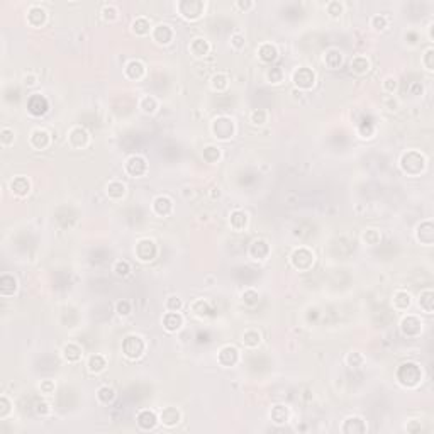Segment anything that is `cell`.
I'll use <instances>...</instances> for the list:
<instances>
[{
    "label": "cell",
    "mask_w": 434,
    "mask_h": 434,
    "mask_svg": "<svg viewBox=\"0 0 434 434\" xmlns=\"http://www.w3.org/2000/svg\"><path fill=\"white\" fill-rule=\"evenodd\" d=\"M116 312L119 314L121 317H127L129 314L132 312V307H131V302L129 300H119L116 304Z\"/></svg>",
    "instance_id": "cell-50"
},
{
    "label": "cell",
    "mask_w": 434,
    "mask_h": 434,
    "mask_svg": "<svg viewBox=\"0 0 434 434\" xmlns=\"http://www.w3.org/2000/svg\"><path fill=\"white\" fill-rule=\"evenodd\" d=\"M370 26L373 27L375 31H385L389 27V19L385 16H381V14H376V16L370 19Z\"/></svg>",
    "instance_id": "cell-46"
},
{
    "label": "cell",
    "mask_w": 434,
    "mask_h": 434,
    "mask_svg": "<svg viewBox=\"0 0 434 434\" xmlns=\"http://www.w3.org/2000/svg\"><path fill=\"white\" fill-rule=\"evenodd\" d=\"M397 88V80L394 76H389V78L383 80V90L387 93H394V90Z\"/></svg>",
    "instance_id": "cell-59"
},
{
    "label": "cell",
    "mask_w": 434,
    "mask_h": 434,
    "mask_svg": "<svg viewBox=\"0 0 434 434\" xmlns=\"http://www.w3.org/2000/svg\"><path fill=\"white\" fill-rule=\"evenodd\" d=\"M417 304H419V307H421L422 312L432 314V311H434V292H432V290L431 288L422 290L421 295H419Z\"/></svg>",
    "instance_id": "cell-29"
},
{
    "label": "cell",
    "mask_w": 434,
    "mask_h": 434,
    "mask_svg": "<svg viewBox=\"0 0 434 434\" xmlns=\"http://www.w3.org/2000/svg\"><path fill=\"white\" fill-rule=\"evenodd\" d=\"M400 166L407 175L416 176L419 173H422V170L426 168V158L417 151H407L402 155V160H400Z\"/></svg>",
    "instance_id": "cell-2"
},
{
    "label": "cell",
    "mask_w": 434,
    "mask_h": 434,
    "mask_svg": "<svg viewBox=\"0 0 434 434\" xmlns=\"http://www.w3.org/2000/svg\"><path fill=\"white\" fill-rule=\"evenodd\" d=\"M258 58L263 61V63H271L278 58V51H276V46L271 44V42H263L258 47Z\"/></svg>",
    "instance_id": "cell-25"
},
{
    "label": "cell",
    "mask_w": 434,
    "mask_h": 434,
    "mask_svg": "<svg viewBox=\"0 0 434 434\" xmlns=\"http://www.w3.org/2000/svg\"><path fill=\"white\" fill-rule=\"evenodd\" d=\"M102 17L106 19V21H109V22L116 21V19L119 17V11H117V7H114V6H106V7L102 9Z\"/></svg>",
    "instance_id": "cell-53"
},
{
    "label": "cell",
    "mask_w": 434,
    "mask_h": 434,
    "mask_svg": "<svg viewBox=\"0 0 434 434\" xmlns=\"http://www.w3.org/2000/svg\"><path fill=\"white\" fill-rule=\"evenodd\" d=\"M229 82V78H227V75H224V73H216L211 78V87L214 88V90H217V92H224V90L227 88V83Z\"/></svg>",
    "instance_id": "cell-43"
},
{
    "label": "cell",
    "mask_w": 434,
    "mask_h": 434,
    "mask_svg": "<svg viewBox=\"0 0 434 434\" xmlns=\"http://www.w3.org/2000/svg\"><path fill=\"white\" fill-rule=\"evenodd\" d=\"M47 109H50V104H47V100L39 93H32L29 100H27V111L36 117L44 116L47 112Z\"/></svg>",
    "instance_id": "cell-11"
},
{
    "label": "cell",
    "mask_w": 434,
    "mask_h": 434,
    "mask_svg": "<svg viewBox=\"0 0 434 434\" xmlns=\"http://www.w3.org/2000/svg\"><path fill=\"white\" fill-rule=\"evenodd\" d=\"M136 258L142 261V263H148V261H153L156 256V245L155 241L151 239H141L139 243L136 245Z\"/></svg>",
    "instance_id": "cell-9"
},
{
    "label": "cell",
    "mask_w": 434,
    "mask_h": 434,
    "mask_svg": "<svg viewBox=\"0 0 434 434\" xmlns=\"http://www.w3.org/2000/svg\"><path fill=\"white\" fill-rule=\"evenodd\" d=\"M83 356V351L82 348H80L78 345H75V343H68L65 348H63V358L66 361H70V363H76V361H80Z\"/></svg>",
    "instance_id": "cell-32"
},
{
    "label": "cell",
    "mask_w": 434,
    "mask_h": 434,
    "mask_svg": "<svg viewBox=\"0 0 434 434\" xmlns=\"http://www.w3.org/2000/svg\"><path fill=\"white\" fill-rule=\"evenodd\" d=\"M27 22L31 27H41L46 22V11L39 6H32L27 11Z\"/></svg>",
    "instance_id": "cell-18"
},
{
    "label": "cell",
    "mask_w": 434,
    "mask_h": 434,
    "mask_svg": "<svg viewBox=\"0 0 434 434\" xmlns=\"http://www.w3.org/2000/svg\"><path fill=\"white\" fill-rule=\"evenodd\" d=\"M253 6H255L253 2H237V4H236V7H237V9H243V11H246V9H251Z\"/></svg>",
    "instance_id": "cell-63"
},
{
    "label": "cell",
    "mask_w": 434,
    "mask_h": 434,
    "mask_svg": "<svg viewBox=\"0 0 434 434\" xmlns=\"http://www.w3.org/2000/svg\"><path fill=\"white\" fill-rule=\"evenodd\" d=\"M132 31L136 32L137 36H146L151 32V26H150V21L146 17H136L132 21Z\"/></svg>",
    "instance_id": "cell-39"
},
{
    "label": "cell",
    "mask_w": 434,
    "mask_h": 434,
    "mask_svg": "<svg viewBox=\"0 0 434 434\" xmlns=\"http://www.w3.org/2000/svg\"><path fill=\"white\" fill-rule=\"evenodd\" d=\"M392 304L397 311H407L412 304V297L409 292H404V290H397L392 297Z\"/></svg>",
    "instance_id": "cell-28"
},
{
    "label": "cell",
    "mask_w": 434,
    "mask_h": 434,
    "mask_svg": "<svg viewBox=\"0 0 434 434\" xmlns=\"http://www.w3.org/2000/svg\"><path fill=\"white\" fill-rule=\"evenodd\" d=\"M0 404H2V409H0V417H6L9 414V400H7V397H0Z\"/></svg>",
    "instance_id": "cell-62"
},
{
    "label": "cell",
    "mask_w": 434,
    "mask_h": 434,
    "mask_svg": "<svg viewBox=\"0 0 434 434\" xmlns=\"http://www.w3.org/2000/svg\"><path fill=\"white\" fill-rule=\"evenodd\" d=\"M11 190H12L14 195H17V197H26L31 190V183L26 176H16V178L11 182Z\"/></svg>",
    "instance_id": "cell-24"
},
{
    "label": "cell",
    "mask_w": 434,
    "mask_h": 434,
    "mask_svg": "<svg viewBox=\"0 0 434 434\" xmlns=\"http://www.w3.org/2000/svg\"><path fill=\"white\" fill-rule=\"evenodd\" d=\"M229 224H231V227L234 229V231H243V229H246L248 226V214L243 212V211H234L229 216Z\"/></svg>",
    "instance_id": "cell-34"
},
{
    "label": "cell",
    "mask_w": 434,
    "mask_h": 434,
    "mask_svg": "<svg viewBox=\"0 0 434 434\" xmlns=\"http://www.w3.org/2000/svg\"><path fill=\"white\" fill-rule=\"evenodd\" d=\"M266 78H268L270 83L278 85V83L283 80V71H282V68H270L268 71H266Z\"/></svg>",
    "instance_id": "cell-51"
},
{
    "label": "cell",
    "mask_w": 434,
    "mask_h": 434,
    "mask_svg": "<svg viewBox=\"0 0 434 434\" xmlns=\"http://www.w3.org/2000/svg\"><path fill=\"white\" fill-rule=\"evenodd\" d=\"M97 399H99V402L100 404H104V405H109V404H112L114 400H116V390H114L112 387H100L99 390H97Z\"/></svg>",
    "instance_id": "cell-40"
},
{
    "label": "cell",
    "mask_w": 434,
    "mask_h": 434,
    "mask_svg": "<svg viewBox=\"0 0 434 434\" xmlns=\"http://www.w3.org/2000/svg\"><path fill=\"white\" fill-rule=\"evenodd\" d=\"M158 416H156L153 411H148V409H142V411L137 412L136 416V422L142 431H150V429H155V426L158 424Z\"/></svg>",
    "instance_id": "cell-16"
},
{
    "label": "cell",
    "mask_w": 434,
    "mask_h": 434,
    "mask_svg": "<svg viewBox=\"0 0 434 434\" xmlns=\"http://www.w3.org/2000/svg\"><path fill=\"white\" fill-rule=\"evenodd\" d=\"M192 312L195 314V316H199V317H207V316H211V314H212V309H211V305L206 302V300L199 299V300H195V302L192 304Z\"/></svg>",
    "instance_id": "cell-41"
},
{
    "label": "cell",
    "mask_w": 434,
    "mask_h": 434,
    "mask_svg": "<svg viewBox=\"0 0 434 434\" xmlns=\"http://www.w3.org/2000/svg\"><path fill=\"white\" fill-rule=\"evenodd\" d=\"M114 273H116L117 276H127V275H131V265H129V261H126V260H119V261H116V265H114Z\"/></svg>",
    "instance_id": "cell-48"
},
{
    "label": "cell",
    "mask_w": 434,
    "mask_h": 434,
    "mask_svg": "<svg viewBox=\"0 0 434 434\" xmlns=\"http://www.w3.org/2000/svg\"><path fill=\"white\" fill-rule=\"evenodd\" d=\"M66 139H68V144L71 148H75V150H82V148L88 144L90 136L83 127H73V129H70Z\"/></svg>",
    "instance_id": "cell-13"
},
{
    "label": "cell",
    "mask_w": 434,
    "mask_h": 434,
    "mask_svg": "<svg viewBox=\"0 0 434 434\" xmlns=\"http://www.w3.org/2000/svg\"><path fill=\"white\" fill-rule=\"evenodd\" d=\"M24 80H26V85H34V83H36V82H34V80H36L34 76H26Z\"/></svg>",
    "instance_id": "cell-64"
},
{
    "label": "cell",
    "mask_w": 434,
    "mask_h": 434,
    "mask_svg": "<svg viewBox=\"0 0 434 434\" xmlns=\"http://www.w3.org/2000/svg\"><path fill=\"white\" fill-rule=\"evenodd\" d=\"M139 107H141V111L144 112V114H155L156 109H158V100H156L155 97H150V95H146V97L141 99Z\"/></svg>",
    "instance_id": "cell-42"
},
{
    "label": "cell",
    "mask_w": 434,
    "mask_h": 434,
    "mask_svg": "<svg viewBox=\"0 0 434 434\" xmlns=\"http://www.w3.org/2000/svg\"><path fill=\"white\" fill-rule=\"evenodd\" d=\"M183 307V302L180 297H175V295H171V297H168L165 300V309L166 312H180V309Z\"/></svg>",
    "instance_id": "cell-47"
},
{
    "label": "cell",
    "mask_w": 434,
    "mask_h": 434,
    "mask_svg": "<svg viewBox=\"0 0 434 434\" xmlns=\"http://www.w3.org/2000/svg\"><path fill=\"white\" fill-rule=\"evenodd\" d=\"M173 36H175V32L168 24H158V26L151 31L153 41L158 42V44H161V46L170 44V42L173 41Z\"/></svg>",
    "instance_id": "cell-12"
},
{
    "label": "cell",
    "mask_w": 434,
    "mask_h": 434,
    "mask_svg": "<svg viewBox=\"0 0 434 434\" xmlns=\"http://www.w3.org/2000/svg\"><path fill=\"white\" fill-rule=\"evenodd\" d=\"M0 141H2V146L7 148L12 144L14 141V132L11 129H7V127H4L2 132H0Z\"/></svg>",
    "instance_id": "cell-56"
},
{
    "label": "cell",
    "mask_w": 434,
    "mask_h": 434,
    "mask_svg": "<svg viewBox=\"0 0 434 434\" xmlns=\"http://www.w3.org/2000/svg\"><path fill=\"white\" fill-rule=\"evenodd\" d=\"M36 412L39 414V416H47V414L51 412V409H50V404L47 402H37L36 404Z\"/></svg>",
    "instance_id": "cell-61"
},
{
    "label": "cell",
    "mask_w": 434,
    "mask_h": 434,
    "mask_svg": "<svg viewBox=\"0 0 434 434\" xmlns=\"http://www.w3.org/2000/svg\"><path fill=\"white\" fill-rule=\"evenodd\" d=\"M176 7H178L182 17L188 19V21H195V19H199L202 16L204 9H206V4L200 2V0H183V2H180Z\"/></svg>",
    "instance_id": "cell-7"
},
{
    "label": "cell",
    "mask_w": 434,
    "mask_h": 434,
    "mask_svg": "<svg viewBox=\"0 0 434 434\" xmlns=\"http://www.w3.org/2000/svg\"><path fill=\"white\" fill-rule=\"evenodd\" d=\"M241 343L246 348H250V350H255V348H258V345L261 343V334L256 331V329H248V331H245V334H243Z\"/></svg>",
    "instance_id": "cell-35"
},
{
    "label": "cell",
    "mask_w": 434,
    "mask_h": 434,
    "mask_svg": "<svg viewBox=\"0 0 434 434\" xmlns=\"http://www.w3.org/2000/svg\"><path fill=\"white\" fill-rule=\"evenodd\" d=\"M294 85L300 90H311L314 85H316V73L311 68H297L292 75Z\"/></svg>",
    "instance_id": "cell-6"
},
{
    "label": "cell",
    "mask_w": 434,
    "mask_h": 434,
    "mask_svg": "<svg viewBox=\"0 0 434 434\" xmlns=\"http://www.w3.org/2000/svg\"><path fill=\"white\" fill-rule=\"evenodd\" d=\"M400 331H402L404 336L407 337H416L421 334L422 331V322L421 319L416 317V316H405L402 321H400Z\"/></svg>",
    "instance_id": "cell-10"
},
{
    "label": "cell",
    "mask_w": 434,
    "mask_h": 434,
    "mask_svg": "<svg viewBox=\"0 0 434 434\" xmlns=\"http://www.w3.org/2000/svg\"><path fill=\"white\" fill-rule=\"evenodd\" d=\"M241 299H243V302H245L246 305H250V307H253V305L258 304L260 295H258V292H256V290L248 288V290H245V292H243Z\"/></svg>",
    "instance_id": "cell-49"
},
{
    "label": "cell",
    "mask_w": 434,
    "mask_h": 434,
    "mask_svg": "<svg viewBox=\"0 0 434 434\" xmlns=\"http://www.w3.org/2000/svg\"><path fill=\"white\" fill-rule=\"evenodd\" d=\"M29 142L31 146L34 148L37 151H42L50 146L51 142V137H50V132L46 129H34L31 132V137H29Z\"/></svg>",
    "instance_id": "cell-17"
},
{
    "label": "cell",
    "mask_w": 434,
    "mask_h": 434,
    "mask_svg": "<svg viewBox=\"0 0 434 434\" xmlns=\"http://www.w3.org/2000/svg\"><path fill=\"white\" fill-rule=\"evenodd\" d=\"M346 361L351 368H360V366L365 363V358H363V355H360V353H350Z\"/></svg>",
    "instance_id": "cell-52"
},
{
    "label": "cell",
    "mask_w": 434,
    "mask_h": 434,
    "mask_svg": "<svg viewBox=\"0 0 434 434\" xmlns=\"http://www.w3.org/2000/svg\"><path fill=\"white\" fill-rule=\"evenodd\" d=\"M183 326V317L180 312H166L163 317V327L168 332H176Z\"/></svg>",
    "instance_id": "cell-22"
},
{
    "label": "cell",
    "mask_w": 434,
    "mask_h": 434,
    "mask_svg": "<svg viewBox=\"0 0 434 434\" xmlns=\"http://www.w3.org/2000/svg\"><path fill=\"white\" fill-rule=\"evenodd\" d=\"M343 432H365L366 431V424L361 417L358 416H353V417H348L345 424L341 427Z\"/></svg>",
    "instance_id": "cell-26"
},
{
    "label": "cell",
    "mask_w": 434,
    "mask_h": 434,
    "mask_svg": "<svg viewBox=\"0 0 434 434\" xmlns=\"http://www.w3.org/2000/svg\"><path fill=\"white\" fill-rule=\"evenodd\" d=\"M290 263L295 270L307 271L314 265V253L307 248H297L290 256Z\"/></svg>",
    "instance_id": "cell-4"
},
{
    "label": "cell",
    "mask_w": 434,
    "mask_h": 434,
    "mask_svg": "<svg viewBox=\"0 0 434 434\" xmlns=\"http://www.w3.org/2000/svg\"><path fill=\"white\" fill-rule=\"evenodd\" d=\"M270 416H271V421H273L275 424H285L288 421L290 412L285 405H275V407L271 409Z\"/></svg>",
    "instance_id": "cell-37"
},
{
    "label": "cell",
    "mask_w": 434,
    "mask_h": 434,
    "mask_svg": "<svg viewBox=\"0 0 434 434\" xmlns=\"http://www.w3.org/2000/svg\"><path fill=\"white\" fill-rule=\"evenodd\" d=\"M239 360V351L236 350L234 346L227 345V346H222L219 350V355H217V361L221 363L222 366H234Z\"/></svg>",
    "instance_id": "cell-14"
},
{
    "label": "cell",
    "mask_w": 434,
    "mask_h": 434,
    "mask_svg": "<svg viewBox=\"0 0 434 434\" xmlns=\"http://www.w3.org/2000/svg\"><path fill=\"white\" fill-rule=\"evenodd\" d=\"M432 56H434V50H432V47H427L426 53L422 55V65H424V68H426L427 71H432V70H434Z\"/></svg>",
    "instance_id": "cell-54"
},
{
    "label": "cell",
    "mask_w": 434,
    "mask_h": 434,
    "mask_svg": "<svg viewBox=\"0 0 434 434\" xmlns=\"http://www.w3.org/2000/svg\"><path fill=\"white\" fill-rule=\"evenodd\" d=\"M146 343L141 336L131 334L122 341V353L127 360H137L144 355Z\"/></svg>",
    "instance_id": "cell-3"
},
{
    "label": "cell",
    "mask_w": 434,
    "mask_h": 434,
    "mask_svg": "<svg viewBox=\"0 0 434 434\" xmlns=\"http://www.w3.org/2000/svg\"><path fill=\"white\" fill-rule=\"evenodd\" d=\"M270 253V246L266 241H261V239H256L251 243L250 246V255L253 260H266Z\"/></svg>",
    "instance_id": "cell-23"
},
{
    "label": "cell",
    "mask_w": 434,
    "mask_h": 434,
    "mask_svg": "<svg viewBox=\"0 0 434 434\" xmlns=\"http://www.w3.org/2000/svg\"><path fill=\"white\" fill-rule=\"evenodd\" d=\"M106 192L109 195V199L119 200V199H122L124 195H126V185H124L122 182H119V180H112V182L107 183Z\"/></svg>",
    "instance_id": "cell-33"
},
{
    "label": "cell",
    "mask_w": 434,
    "mask_h": 434,
    "mask_svg": "<svg viewBox=\"0 0 434 434\" xmlns=\"http://www.w3.org/2000/svg\"><path fill=\"white\" fill-rule=\"evenodd\" d=\"M124 170H126V173L129 176H132V178H141L142 175H146L148 163H146V160L142 158V156L134 155V156H131V158L126 160Z\"/></svg>",
    "instance_id": "cell-8"
},
{
    "label": "cell",
    "mask_w": 434,
    "mask_h": 434,
    "mask_svg": "<svg viewBox=\"0 0 434 434\" xmlns=\"http://www.w3.org/2000/svg\"><path fill=\"white\" fill-rule=\"evenodd\" d=\"M245 44H246V41H245V36L243 34H239V32H237V34H232L231 36V46L234 47V50H243V47H245Z\"/></svg>",
    "instance_id": "cell-57"
},
{
    "label": "cell",
    "mask_w": 434,
    "mask_h": 434,
    "mask_svg": "<svg viewBox=\"0 0 434 434\" xmlns=\"http://www.w3.org/2000/svg\"><path fill=\"white\" fill-rule=\"evenodd\" d=\"M397 380L400 385L407 389H414L421 383L422 380V370L416 363H404L397 370Z\"/></svg>",
    "instance_id": "cell-1"
},
{
    "label": "cell",
    "mask_w": 434,
    "mask_h": 434,
    "mask_svg": "<svg viewBox=\"0 0 434 434\" xmlns=\"http://www.w3.org/2000/svg\"><path fill=\"white\" fill-rule=\"evenodd\" d=\"M250 121L255 124V126H263L268 121V112L263 111V109H255L250 114Z\"/></svg>",
    "instance_id": "cell-45"
},
{
    "label": "cell",
    "mask_w": 434,
    "mask_h": 434,
    "mask_svg": "<svg viewBox=\"0 0 434 434\" xmlns=\"http://www.w3.org/2000/svg\"><path fill=\"white\" fill-rule=\"evenodd\" d=\"M188 50L195 58H204V56H207L209 51H211V44H209L204 37H195L188 44Z\"/></svg>",
    "instance_id": "cell-21"
},
{
    "label": "cell",
    "mask_w": 434,
    "mask_h": 434,
    "mask_svg": "<svg viewBox=\"0 0 434 434\" xmlns=\"http://www.w3.org/2000/svg\"><path fill=\"white\" fill-rule=\"evenodd\" d=\"M363 239L368 243V245H376L378 239H380V234L375 231V229H368V231L363 234Z\"/></svg>",
    "instance_id": "cell-58"
},
{
    "label": "cell",
    "mask_w": 434,
    "mask_h": 434,
    "mask_svg": "<svg viewBox=\"0 0 434 434\" xmlns=\"http://www.w3.org/2000/svg\"><path fill=\"white\" fill-rule=\"evenodd\" d=\"M202 156L207 163H217V160L221 158V150L217 146H206L202 151Z\"/></svg>",
    "instance_id": "cell-44"
},
{
    "label": "cell",
    "mask_w": 434,
    "mask_h": 434,
    "mask_svg": "<svg viewBox=\"0 0 434 434\" xmlns=\"http://www.w3.org/2000/svg\"><path fill=\"white\" fill-rule=\"evenodd\" d=\"M324 63H326L331 70L340 68L343 63V55L337 50H329L326 55H324Z\"/></svg>",
    "instance_id": "cell-38"
},
{
    "label": "cell",
    "mask_w": 434,
    "mask_h": 434,
    "mask_svg": "<svg viewBox=\"0 0 434 434\" xmlns=\"http://www.w3.org/2000/svg\"><path fill=\"white\" fill-rule=\"evenodd\" d=\"M326 9H327V14H331V17H337L345 11V6H343L341 2H329Z\"/></svg>",
    "instance_id": "cell-55"
},
{
    "label": "cell",
    "mask_w": 434,
    "mask_h": 434,
    "mask_svg": "<svg viewBox=\"0 0 434 434\" xmlns=\"http://www.w3.org/2000/svg\"><path fill=\"white\" fill-rule=\"evenodd\" d=\"M106 366H107V361L102 355H92L87 361V368L90 373H100V371L106 370Z\"/></svg>",
    "instance_id": "cell-36"
},
{
    "label": "cell",
    "mask_w": 434,
    "mask_h": 434,
    "mask_svg": "<svg viewBox=\"0 0 434 434\" xmlns=\"http://www.w3.org/2000/svg\"><path fill=\"white\" fill-rule=\"evenodd\" d=\"M180 411L176 407H165L160 414V422L166 427H175L180 422Z\"/></svg>",
    "instance_id": "cell-19"
},
{
    "label": "cell",
    "mask_w": 434,
    "mask_h": 434,
    "mask_svg": "<svg viewBox=\"0 0 434 434\" xmlns=\"http://www.w3.org/2000/svg\"><path fill=\"white\" fill-rule=\"evenodd\" d=\"M17 290V280L14 278L12 275L9 273H4L0 276V294L4 297H9V295H14Z\"/></svg>",
    "instance_id": "cell-27"
},
{
    "label": "cell",
    "mask_w": 434,
    "mask_h": 434,
    "mask_svg": "<svg viewBox=\"0 0 434 434\" xmlns=\"http://www.w3.org/2000/svg\"><path fill=\"white\" fill-rule=\"evenodd\" d=\"M350 70L353 71L355 75H365L370 71V60L366 56H355L350 63Z\"/></svg>",
    "instance_id": "cell-31"
},
{
    "label": "cell",
    "mask_w": 434,
    "mask_h": 434,
    "mask_svg": "<svg viewBox=\"0 0 434 434\" xmlns=\"http://www.w3.org/2000/svg\"><path fill=\"white\" fill-rule=\"evenodd\" d=\"M171 211H173V200L170 197H166V195H160V197H156L153 200V212H155L156 216L166 217V216H170Z\"/></svg>",
    "instance_id": "cell-15"
},
{
    "label": "cell",
    "mask_w": 434,
    "mask_h": 434,
    "mask_svg": "<svg viewBox=\"0 0 434 434\" xmlns=\"http://www.w3.org/2000/svg\"><path fill=\"white\" fill-rule=\"evenodd\" d=\"M39 389H41L42 394L51 395V394L55 392V381H53V380H44V381H41Z\"/></svg>",
    "instance_id": "cell-60"
},
{
    "label": "cell",
    "mask_w": 434,
    "mask_h": 434,
    "mask_svg": "<svg viewBox=\"0 0 434 434\" xmlns=\"http://www.w3.org/2000/svg\"><path fill=\"white\" fill-rule=\"evenodd\" d=\"M211 129L217 139H229V137H232V134H234V122L229 117H217L212 121Z\"/></svg>",
    "instance_id": "cell-5"
},
{
    "label": "cell",
    "mask_w": 434,
    "mask_h": 434,
    "mask_svg": "<svg viewBox=\"0 0 434 434\" xmlns=\"http://www.w3.org/2000/svg\"><path fill=\"white\" fill-rule=\"evenodd\" d=\"M146 73V66L141 63L139 60H132L126 65L124 68V75L127 76L129 80H141Z\"/></svg>",
    "instance_id": "cell-20"
},
{
    "label": "cell",
    "mask_w": 434,
    "mask_h": 434,
    "mask_svg": "<svg viewBox=\"0 0 434 434\" xmlns=\"http://www.w3.org/2000/svg\"><path fill=\"white\" fill-rule=\"evenodd\" d=\"M417 239L426 246H431L432 245V239H434V232H432V222L431 221H426L422 222L421 226L417 227Z\"/></svg>",
    "instance_id": "cell-30"
}]
</instances>
